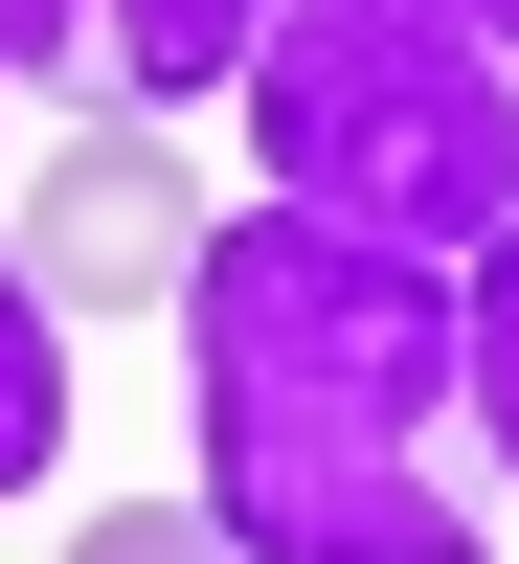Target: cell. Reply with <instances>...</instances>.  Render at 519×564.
Instances as JSON below:
<instances>
[{"mask_svg": "<svg viewBox=\"0 0 519 564\" xmlns=\"http://www.w3.org/2000/svg\"><path fill=\"white\" fill-rule=\"evenodd\" d=\"M159 249H181V226H159V181H136V159H68V204H45V271L90 294V271H159Z\"/></svg>", "mask_w": 519, "mask_h": 564, "instance_id": "obj_5", "label": "cell"}, {"mask_svg": "<svg viewBox=\"0 0 519 564\" xmlns=\"http://www.w3.org/2000/svg\"><path fill=\"white\" fill-rule=\"evenodd\" d=\"M452 361H475V452L519 475V226H497L475 271H452Z\"/></svg>", "mask_w": 519, "mask_h": 564, "instance_id": "obj_6", "label": "cell"}, {"mask_svg": "<svg viewBox=\"0 0 519 564\" xmlns=\"http://www.w3.org/2000/svg\"><path fill=\"white\" fill-rule=\"evenodd\" d=\"M181 384H204V520L249 564H475V361L452 271L249 204L181 249Z\"/></svg>", "mask_w": 519, "mask_h": 564, "instance_id": "obj_1", "label": "cell"}, {"mask_svg": "<svg viewBox=\"0 0 519 564\" xmlns=\"http://www.w3.org/2000/svg\"><path fill=\"white\" fill-rule=\"evenodd\" d=\"M271 0H90V68L113 90H249Z\"/></svg>", "mask_w": 519, "mask_h": 564, "instance_id": "obj_3", "label": "cell"}, {"mask_svg": "<svg viewBox=\"0 0 519 564\" xmlns=\"http://www.w3.org/2000/svg\"><path fill=\"white\" fill-rule=\"evenodd\" d=\"M0 90H90V0H0Z\"/></svg>", "mask_w": 519, "mask_h": 564, "instance_id": "obj_7", "label": "cell"}, {"mask_svg": "<svg viewBox=\"0 0 519 564\" xmlns=\"http://www.w3.org/2000/svg\"><path fill=\"white\" fill-rule=\"evenodd\" d=\"M68 475V339H45V271H0V497Z\"/></svg>", "mask_w": 519, "mask_h": 564, "instance_id": "obj_4", "label": "cell"}, {"mask_svg": "<svg viewBox=\"0 0 519 564\" xmlns=\"http://www.w3.org/2000/svg\"><path fill=\"white\" fill-rule=\"evenodd\" d=\"M249 159L271 204L361 226V249L475 271L519 226V0H271Z\"/></svg>", "mask_w": 519, "mask_h": 564, "instance_id": "obj_2", "label": "cell"}]
</instances>
